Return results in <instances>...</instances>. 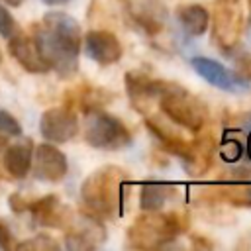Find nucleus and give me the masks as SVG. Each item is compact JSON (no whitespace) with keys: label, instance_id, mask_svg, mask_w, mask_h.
Wrapping results in <instances>:
<instances>
[{"label":"nucleus","instance_id":"1","mask_svg":"<svg viewBox=\"0 0 251 251\" xmlns=\"http://www.w3.org/2000/svg\"><path fill=\"white\" fill-rule=\"evenodd\" d=\"M33 39L37 41L49 67L61 76L71 78L78 69L80 53V25L65 12H47L41 25L35 27Z\"/></svg>","mask_w":251,"mask_h":251},{"label":"nucleus","instance_id":"2","mask_svg":"<svg viewBox=\"0 0 251 251\" xmlns=\"http://www.w3.org/2000/svg\"><path fill=\"white\" fill-rule=\"evenodd\" d=\"M127 171L116 165H104L92 171L80 184V200L86 212L96 218L120 216L127 198Z\"/></svg>","mask_w":251,"mask_h":251},{"label":"nucleus","instance_id":"3","mask_svg":"<svg viewBox=\"0 0 251 251\" xmlns=\"http://www.w3.org/2000/svg\"><path fill=\"white\" fill-rule=\"evenodd\" d=\"M186 227V222L176 212H145L133 220L127 227V245L131 249H159L178 237Z\"/></svg>","mask_w":251,"mask_h":251},{"label":"nucleus","instance_id":"4","mask_svg":"<svg viewBox=\"0 0 251 251\" xmlns=\"http://www.w3.org/2000/svg\"><path fill=\"white\" fill-rule=\"evenodd\" d=\"M157 104H159L161 114L169 122L192 133H198L204 127V122H206L204 104L198 98H194L188 90H184L180 84L167 82L165 90L157 96Z\"/></svg>","mask_w":251,"mask_h":251},{"label":"nucleus","instance_id":"5","mask_svg":"<svg viewBox=\"0 0 251 251\" xmlns=\"http://www.w3.org/2000/svg\"><path fill=\"white\" fill-rule=\"evenodd\" d=\"M84 141L94 149L118 151L131 145V133L116 116L104 110H92L86 114Z\"/></svg>","mask_w":251,"mask_h":251},{"label":"nucleus","instance_id":"6","mask_svg":"<svg viewBox=\"0 0 251 251\" xmlns=\"http://www.w3.org/2000/svg\"><path fill=\"white\" fill-rule=\"evenodd\" d=\"M65 247L71 251H88L96 249L106 241V227L100 218L92 214H78L71 216L69 224L65 226Z\"/></svg>","mask_w":251,"mask_h":251},{"label":"nucleus","instance_id":"7","mask_svg":"<svg viewBox=\"0 0 251 251\" xmlns=\"http://www.w3.org/2000/svg\"><path fill=\"white\" fill-rule=\"evenodd\" d=\"M241 27H243V20H241V12L237 8V2L218 0L216 8H214L212 37L222 51L227 53L229 49H237Z\"/></svg>","mask_w":251,"mask_h":251},{"label":"nucleus","instance_id":"8","mask_svg":"<svg viewBox=\"0 0 251 251\" xmlns=\"http://www.w3.org/2000/svg\"><path fill=\"white\" fill-rule=\"evenodd\" d=\"M39 131L45 141L67 143L78 133V118L69 106L49 108L39 118Z\"/></svg>","mask_w":251,"mask_h":251},{"label":"nucleus","instance_id":"9","mask_svg":"<svg viewBox=\"0 0 251 251\" xmlns=\"http://www.w3.org/2000/svg\"><path fill=\"white\" fill-rule=\"evenodd\" d=\"M31 167H33L35 178H39L43 182H59L65 178V175L69 171L65 153L61 149H57L53 143H41L35 147Z\"/></svg>","mask_w":251,"mask_h":251},{"label":"nucleus","instance_id":"10","mask_svg":"<svg viewBox=\"0 0 251 251\" xmlns=\"http://www.w3.org/2000/svg\"><path fill=\"white\" fill-rule=\"evenodd\" d=\"M8 51L10 55L18 61V65L27 71V73H33V75H43V73H49L51 67L49 63L45 61L37 41L33 39V35H22V33H14L8 41Z\"/></svg>","mask_w":251,"mask_h":251},{"label":"nucleus","instance_id":"11","mask_svg":"<svg viewBox=\"0 0 251 251\" xmlns=\"http://www.w3.org/2000/svg\"><path fill=\"white\" fill-rule=\"evenodd\" d=\"M169 80H161V78H151L141 71H129L124 76V84H126V92L129 102L137 108V112H145L147 104L157 100V96L165 90Z\"/></svg>","mask_w":251,"mask_h":251},{"label":"nucleus","instance_id":"12","mask_svg":"<svg viewBox=\"0 0 251 251\" xmlns=\"http://www.w3.org/2000/svg\"><path fill=\"white\" fill-rule=\"evenodd\" d=\"M84 53L98 65H114L122 59V43L108 29H90L84 35Z\"/></svg>","mask_w":251,"mask_h":251},{"label":"nucleus","instance_id":"13","mask_svg":"<svg viewBox=\"0 0 251 251\" xmlns=\"http://www.w3.org/2000/svg\"><path fill=\"white\" fill-rule=\"evenodd\" d=\"M29 214L35 220V224L45 227H65L73 216V212L61 204L57 194L41 196L39 200L29 202Z\"/></svg>","mask_w":251,"mask_h":251},{"label":"nucleus","instance_id":"14","mask_svg":"<svg viewBox=\"0 0 251 251\" xmlns=\"http://www.w3.org/2000/svg\"><path fill=\"white\" fill-rule=\"evenodd\" d=\"M190 67L206 82H210L216 88H222V90H239V88H245L237 80V76L233 75V71L226 69L222 63H218L214 59H208V57H192L190 59Z\"/></svg>","mask_w":251,"mask_h":251},{"label":"nucleus","instance_id":"15","mask_svg":"<svg viewBox=\"0 0 251 251\" xmlns=\"http://www.w3.org/2000/svg\"><path fill=\"white\" fill-rule=\"evenodd\" d=\"M31 159H33V143H31L29 137H24L22 141H18L14 145H8L2 151L4 169L14 178L27 176V173L31 169Z\"/></svg>","mask_w":251,"mask_h":251},{"label":"nucleus","instance_id":"16","mask_svg":"<svg viewBox=\"0 0 251 251\" xmlns=\"http://www.w3.org/2000/svg\"><path fill=\"white\" fill-rule=\"evenodd\" d=\"M212 155H214V141L210 135H206V137H198V139L190 141L188 149H186L184 157H180V161L188 175L200 176L208 171V167L212 163Z\"/></svg>","mask_w":251,"mask_h":251},{"label":"nucleus","instance_id":"17","mask_svg":"<svg viewBox=\"0 0 251 251\" xmlns=\"http://www.w3.org/2000/svg\"><path fill=\"white\" fill-rule=\"evenodd\" d=\"M145 124H147V127H149V131L159 139V143H161L169 153L176 155L178 159L184 157V153H186L190 141H186L178 131H175V129L171 127V124H167V122H163V120H159V118H147Z\"/></svg>","mask_w":251,"mask_h":251},{"label":"nucleus","instance_id":"18","mask_svg":"<svg viewBox=\"0 0 251 251\" xmlns=\"http://www.w3.org/2000/svg\"><path fill=\"white\" fill-rule=\"evenodd\" d=\"M176 196V188L173 184L167 182H155V180H147L141 184V192H139V206L145 212H159L165 202L169 198Z\"/></svg>","mask_w":251,"mask_h":251},{"label":"nucleus","instance_id":"19","mask_svg":"<svg viewBox=\"0 0 251 251\" xmlns=\"http://www.w3.org/2000/svg\"><path fill=\"white\" fill-rule=\"evenodd\" d=\"M176 20L188 35L198 37L208 29L210 14L200 4H182L176 8Z\"/></svg>","mask_w":251,"mask_h":251},{"label":"nucleus","instance_id":"20","mask_svg":"<svg viewBox=\"0 0 251 251\" xmlns=\"http://www.w3.org/2000/svg\"><path fill=\"white\" fill-rule=\"evenodd\" d=\"M220 200L229 202L237 208H249L251 206V180H235L229 178L227 182L220 184L216 188Z\"/></svg>","mask_w":251,"mask_h":251},{"label":"nucleus","instance_id":"21","mask_svg":"<svg viewBox=\"0 0 251 251\" xmlns=\"http://www.w3.org/2000/svg\"><path fill=\"white\" fill-rule=\"evenodd\" d=\"M108 100H112V92H106L102 88H92V86H82L78 88V94H76V104L82 108L84 114L92 110H102V106Z\"/></svg>","mask_w":251,"mask_h":251},{"label":"nucleus","instance_id":"22","mask_svg":"<svg viewBox=\"0 0 251 251\" xmlns=\"http://www.w3.org/2000/svg\"><path fill=\"white\" fill-rule=\"evenodd\" d=\"M245 153V145L239 137L231 135V131H227L224 135V139L220 141V157L227 163H237Z\"/></svg>","mask_w":251,"mask_h":251},{"label":"nucleus","instance_id":"23","mask_svg":"<svg viewBox=\"0 0 251 251\" xmlns=\"http://www.w3.org/2000/svg\"><path fill=\"white\" fill-rule=\"evenodd\" d=\"M14 249H18V251H24V249H31V251H55V249H59V243L53 237L45 235V233H37V235H33L27 241L16 243Z\"/></svg>","mask_w":251,"mask_h":251},{"label":"nucleus","instance_id":"24","mask_svg":"<svg viewBox=\"0 0 251 251\" xmlns=\"http://www.w3.org/2000/svg\"><path fill=\"white\" fill-rule=\"evenodd\" d=\"M0 133L6 137H20L22 135L20 122L6 110H0Z\"/></svg>","mask_w":251,"mask_h":251},{"label":"nucleus","instance_id":"25","mask_svg":"<svg viewBox=\"0 0 251 251\" xmlns=\"http://www.w3.org/2000/svg\"><path fill=\"white\" fill-rule=\"evenodd\" d=\"M16 29L18 27H16V22H14L12 14L8 12V8L0 6V35L6 37V39H10L16 33Z\"/></svg>","mask_w":251,"mask_h":251},{"label":"nucleus","instance_id":"26","mask_svg":"<svg viewBox=\"0 0 251 251\" xmlns=\"http://www.w3.org/2000/svg\"><path fill=\"white\" fill-rule=\"evenodd\" d=\"M14 247H16L14 233H12L10 226L0 218V249H2V251H12Z\"/></svg>","mask_w":251,"mask_h":251},{"label":"nucleus","instance_id":"27","mask_svg":"<svg viewBox=\"0 0 251 251\" xmlns=\"http://www.w3.org/2000/svg\"><path fill=\"white\" fill-rule=\"evenodd\" d=\"M8 204H10L12 212H16V214H22V212H25L29 208V202L20 192H12L10 198H8Z\"/></svg>","mask_w":251,"mask_h":251},{"label":"nucleus","instance_id":"28","mask_svg":"<svg viewBox=\"0 0 251 251\" xmlns=\"http://www.w3.org/2000/svg\"><path fill=\"white\" fill-rule=\"evenodd\" d=\"M41 2L47 6H59V4H67L69 0H41Z\"/></svg>","mask_w":251,"mask_h":251},{"label":"nucleus","instance_id":"29","mask_svg":"<svg viewBox=\"0 0 251 251\" xmlns=\"http://www.w3.org/2000/svg\"><path fill=\"white\" fill-rule=\"evenodd\" d=\"M6 147H8V141H6V135H2V133H0V153H2V151H4Z\"/></svg>","mask_w":251,"mask_h":251},{"label":"nucleus","instance_id":"30","mask_svg":"<svg viewBox=\"0 0 251 251\" xmlns=\"http://www.w3.org/2000/svg\"><path fill=\"white\" fill-rule=\"evenodd\" d=\"M245 151H247V157L251 159V131H249V135H247V145H245Z\"/></svg>","mask_w":251,"mask_h":251},{"label":"nucleus","instance_id":"31","mask_svg":"<svg viewBox=\"0 0 251 251\" xmlns=\"http://www.w3.org/2000/svg\"><path fill=\"white\" fill-rule=\"evenodd\" d=\"M6 2H8L10 6H20V4L24 2V0H6Z\"/></svg>","mask_w":251,"mask_h":251},{"label":"nucleus","instance_id":"32","mask_svg":"<svg viewBox=\"0 0 251 251\" xmlns=\"http://www.w3.org/2000/svg\"><path fill=\"white\" fill-rule=\"evenodd\" d=\"M0 63H2V49H0Z\"/></svg>","mask_w":251,"mask_h":251},{"label":"nucleus","instance_id":"33","mask_svg":"<svg viewBox=\"0 0 251 251\" xmlns=\"http://www.w3.org/2000/svg\"><path fill=\"white\" fill-rule=\"evenodd\" d=\"M224 2H237V0H224Z\"/></svg>","mask_w":251,"mask_h":251},{"label":"nucleus","instance_id":"34","mask_svg":"<svg viewBox=\"0 0 251 251\" xmlns=\"http://www.w3.org/2000/svg\"><path fill=\"white\" fill-rule=\"evenodd\" d=\"M249 12H251V0H249Z\"/></svg>","mask_w":251,"mask_h":251},{"label":"nucleus","instance_id":"35","mask_svg":"<svg viewBox=\"0 0 251 251\" xmlns=\"http://www.w3.org/2000/svg\"><path fill=\"white\" fill-rule=\"evenodd\" d=\"M249 120H251V118H249Z\"/></svg>","mask_w":251,"mask_h":251}]
</instances>
